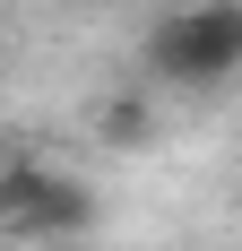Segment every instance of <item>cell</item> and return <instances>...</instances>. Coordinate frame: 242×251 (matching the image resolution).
Listing matches in <instances>:
<instances>
[{"label":"cell","mask_w":242,"mask_h":251,"mask_svg":"<svg viewBox=\"0 0 242 251\" xmlns=\"http://www.w3.org/2000/svg\"><path fill=\"white\" fill-rule=\"evenodd\" d=\"M147 78L173 87V96H217L242 78V0H182L147 26L139 44Z\"/></svg>","instance_id":"obj_1"},{"label":"cell","mask_w":242,"mask_h":251,"mask_svg":"<svg viewBox=\"0 0 242 251\" xmlns=\"http://www.w3.org/2000/svg\"><path fill=\"white\" fill-rule=\"evenodd\" d=\"M87 234H96L87 174H61L44 156L0 165V243H87Z\"/></svg>","instance_id":"obj_2"},{"label":"cell","mask_w":242,"mask_h":251,"mask_svg":"<svg viewBox=\"0 0 242 251\" xmlns=\"http://www.w3.org/2000/svg\"><path fill=\"white\" fill-rule=\"evenodd\" d=\"M96 139H104V148H147V139H156V96H147V87H130V96H104Z\"/></svg>","instance_id":"obj_3"}]
</instances>
